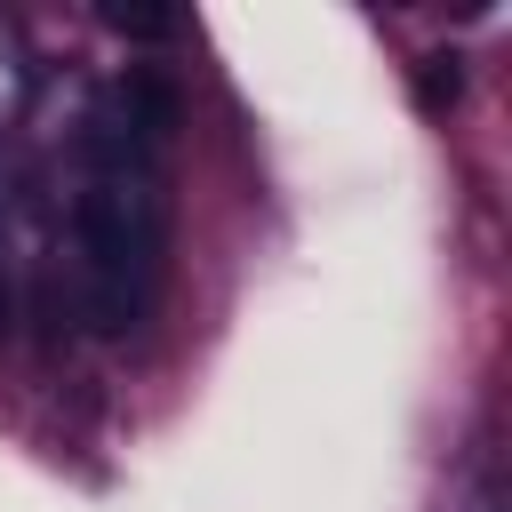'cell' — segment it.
<instances>
[{
    "mask_svg": "<svg viewBox=\"0 0 512 512\" xmlns=\"http://www.w3.org/2000/svg\"><path fill=\"white\" fill-rule=\"evenodd\" d=\"M72 272H80V312L96 336H136L160 272H168V176L160 144L128 128L112 88L88 112L80 136V192H72Z\"/></svg>",
    "mask_w": 512,
    "mask_h": 512,
    "instance_id": "obj_1",
    "label": "cell"
},
{
    "mask_svg": "<svg viewBox=\"0 0 512 512\" xmlns=\"http://www.w3.org/2000/svg\"><path fill=\"white\" fill-rule=\"evenodd\" d=\"M96 16H104V32H120V40H176V16H168V8H128V0H104Z\"/></svg>",
    "mask_w": 512,
    "mask_h": 512,
    "instance_id": "obj_2",
    "label": "cell"
},
{
    "mask_svg": "<svg viewBox=\"0 0 512 512\" xmlns=\"http://www.w3.org/2000/svg\"><path fill=\"white\" fill-rule=\"evenodd\" d=\"M464 96V72H456V56H424V72H416V104L424 112H448Z\"/></svg>",
    "mask_w": 512,
    "mask_h": 512,
    "instance_id": "obj_3",
    "label": "cell"
},
{
    "mask_svg": "<svg viewBox=\"0 0 512 512\" xmlns=\"http://www.w3.org/2000/svg\"><path fill=\"white\" fill-rule=\"evenodd\" d=\"M8 320H16V272H8V232H0V336H8Z\"/></svg>",
    "mask_w": 512,
    "mask_h": 512,
    "instance_id": "obj_4",
    "label": "cell"
}]
</instances>
